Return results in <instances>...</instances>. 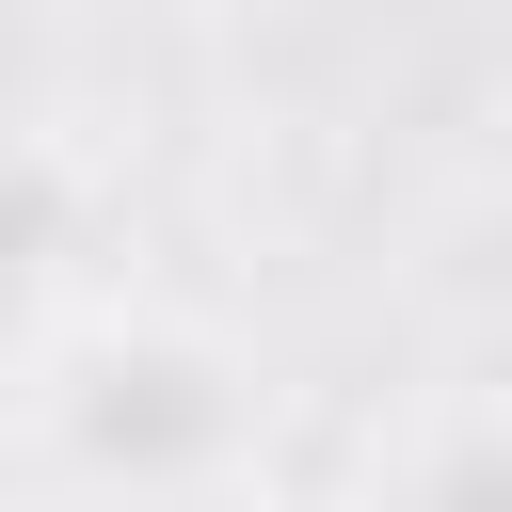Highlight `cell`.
Returning a JSON list of instances; mask_svg holds the SVG:
<instances>
[{
  "mask_svg": "<svg viewBox=\"0 0 512 512\" xmlns=\"http://www.w3.org/2000/svg\"><path fill=\"white\" fill-rule=\"evenodd\" d=\"M16 432L80 512H224L272 448V384L224 320L160 288H96L16 352Z\"/></svg>",
  "mask_w": 512,
  "mask_h": 512,
  "instance_id": "cell-1",
  "label": "cell"
},
{
  "mask_svg": "<svg viewBox=\"0 0 512 512\" xmlns=\"http://www.w3.org/2000/svg\"><path fill=\"white\" fill-rule=\"evenodd\" d=\"M96 288H128V272L96 256V176H80L48 128H0V368H16L48 320H80Z\"/></svg>",
  "mask_w": 512,
  "mask_h": 512,
  "instance_id": "cell-2",
  "label": "cell"
},
{
  "mask_svg": "<svg viewBox=\"0 0 512 512\" xmlns=\"http://www.w3.org/2000/svg\"><path fill=\"white\" fill-rule=\"evenodd\" d=\"M368 512H512V384L416 400L368 448Z\"/></svg>",
  "mask_w": 512,
  "mask_h": 512,
  "instance_id": "cell-3",
  "label": "cell"
}]
</instances>
